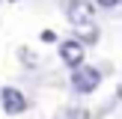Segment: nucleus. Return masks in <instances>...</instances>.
Segmentation results:
<instances>
[{
	"mask_svg": "<svg viewBox=\"0 0 122 119\" xmlns=\"http://www.w3.org/2000/svg\"><path fill=\"white\" fill-rule=\"evenodd\" d=\"M101 83V71L92 69V65H75L71 69V86H75V92H92V89H98Z\"/></svg>",
	"mask_w": 122,
	"mask_h": 119,
	"instance_id": "f257e3e1",
	"label": "nucleus"
},
{
	"mask_svg": "<svg viewBox=\"0 0 122 119\" xmlns=\"http://www.w3.org/2000/svg\"><path fill=\"white\" fill-rule=\"evenodd\" d=\"M0 104H3V113H9V116H18V113L27 110V98L15 86H3L0 89Z\"/></svg>",
	"mask_w": 122,
	"mask_h": 119,
	"instance_id": "f03ea898",
	"label": "nucleus"
},
{
	"mask_svg": "<svg viewBox=\"0 0 122 119\" xmlns=\"http://www.w3.org/2000/svg\"><path fill=\"white\" fill-rule=\"evenodd\" d=\"M66 15H69V21L75 24V27L92 24V3H89V0H69V3H66Z\"/></svg>",
	"mask_w": 122,
	"mask_h": 119,
	"instance_id": "7ed1b4c3",
	"label": "nucleus"
},
{
	"mask_svg": "<svg viewBox=\"0 0 122 119\" xmlns=\"http://www.w3.org/2000/svg\"><path fill=\"white\" fill-rule=\"evenodd\" d=\"M60 57H63V63H66V65H71V69H75V65H81V63H83V45H81L77 39L63 42V45H60Z\"/></svg>",
	"mask_w": 122,
	"mask_h": 119,
	"instance_id": "20e7f679",
	"label": "nucleus"
},
{
	"mask_svg": "<svg viewBox=\"0 0 122 119\" xmlns=\"http://www.w3.org/2000/svg\"><path fill=\"white\" fill-rule=\"evenodd\" d=\"M95 3H98V6H107V9H110V6H116L119 0H95Z\"/></svg>",
	"mask_w": 122,
	"mask_h": 119,
	"instance_id": "39448f33",
	"label": "nucleus"
},
{
	"mask_svg": "<svg viewBox=\"0 0 122 119\" xmlns=\"http://www.w3.org/2000/svg\"><path fill=\"white\" fill-rule=\"evenodd\" d=\"M12 3H18V0H12Z\"/></svg>",
	"mask_w": 122,
	"mask_h": 119,
	"instance_id": "423d86ee",
	"label": "nucleus"
}]
</instances>
